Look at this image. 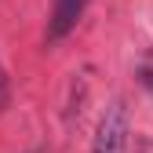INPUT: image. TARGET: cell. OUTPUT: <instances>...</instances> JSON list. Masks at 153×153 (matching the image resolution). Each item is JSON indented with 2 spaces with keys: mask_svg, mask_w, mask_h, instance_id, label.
I'll return each mask as SVG.
<instances>
[{
  "mask_svg": "<svg viewBox=\"0 0 153 153\" xmlns=\"http://www.w3.org/2000/svg\"><path fill=\"white\" fill-rule=\"evenodd\" d=\"M124 146H128V106L124 99H113L99 117L88 153H124Z\"/></svg>",
  "mask_w": 153,
  "mask_h": 153,
  "instance_id": "6da1fadb",
  "label": "cell"
},
{
  "mask_svg": "<svg viewBox=\"0 0 153 153\" xmlns=\"http://www.w3.org/2000/svg\"><path fill=\"white\" fill-rule=\"evenodd\" d=\"M91 0H55L51 18H48V44H59L62 36H69V29L80 22V15L88 11Z\"/></svg>",
  "mask_w": 153,
  "mask_h": 153,
  "instance_id": "7a4b0ae2",
  "label": "cell"
},
{
  "mask_svg": "<svg viewBox=\"0 0 153 153\" xmlns=\"http://www.w3.org/2000/svg\"><path fill=\"white\" fill-rule=\"evenodd\" d=\"M0 106H7V73L0 66Z\"/></svg>",
  "mask_w": 153,
  "mask_h": 153,
  "instance_id": "3957f363",
  "label": "cell"
}]
</instances>
